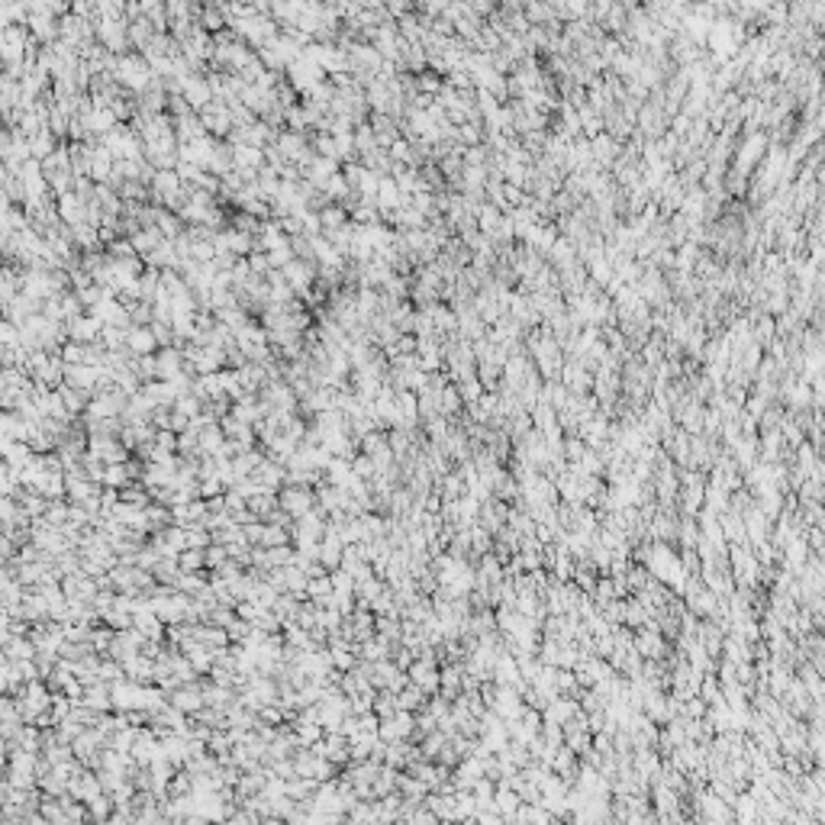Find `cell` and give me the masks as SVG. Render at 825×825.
I'll use <instances>...</instances> for the list:
<instances>
[{
	"label": "cell",
	"mask_w": 825,
	"mask_h": 825,
	"mask_svg": "<svg viewBox=\"0 0 825 825\" xmlns=\"http://www.w3.org/2000/svg\"><path fill=\"white\" fill-rule=\"evenodd\" d=\"M226 442V432H222L220 422H210V426L200 429V458H213L216 452Z\"/></svg>",
	"instance_id": "obj_10"
},
{
	"label": "cell",
	"mask_w": 825,
	"mask_h": 825,
	"mask_svg": "<svg viewBox=\"0 0 825 825\" xmlns=\"http://www.w3.org/2000/svg\"><path fill=\"white\" fill-rule=\"evenodd\" d=\"M458 406H461L458 390L445 387V390H442V412H445V416H455V412H458Z\"/></svg>",
	"instance_id": "obj_31"
},
{
	"label": "cell",
	"mask_w": 825,
	"mask_h": 825,
	"mask_svg": "<svg viewBox=\"0 0 825 825\" xmlns=\"http://www.w3.org/2000/svg\"><path fill=\"white\" fill-rule=\"evenodd\" d=\"M181 374V351L177 349H165L159 355V377L161 381H175Z\"/></svg>",
	"instance_id": "obj_15"
},
{
	"label": "cell",
	"mask_w": 825,
	"mask_h": 825,
	"mask_svg": "<svg viewBox=\"0 0 825 825\" xmlns=\"http://www.w3.org/2000/svg\"><path fill=\"white\" fill-rule=\"evenodd\" d=\"M226 632H229V642H246L248 632H252V622H248V619H242V616H236L229 622V629H226Z\"/></svg>",
	"instance_id": "obj_29"
},
{
	"label": "cell",
	"mask_w": 825,
	"mask_h": 825,
	"mask_svg": "<svg viewBox=\"0 0 825 825\" xmlns=\"http://www.w3.org/2000/svg\"><path fill=\"white\" fill-rule=\"evenodd\" d=\"M72 333H74V342H90L97 333H100V319L97 316L94 319H74Z\"/></svg>",
	"instance_id": "obj_24"
},
{
	"label": "cell",
	"mask_w": 825,
	"mask_h": 825,
	"mask_svg": "<svg viewBox=\"0 0 825 825\" xmlns=\"http://www.w3.org/2000/svg\"><path fill=\"white\" fill-rule=\"evenodd\" d=\"M351 468H355V474L361 477V481H371V477L377 474V468H374V458L368 452H358L355 458H351Z\"/></svg>",
	"instance_id": "obj_27"
},
{
	"label": "cell",
	"mask_w": 825,
	"mask_h": 825,
	"mask_svg": "<svg viewBox=\"0 0 825 825\" xmlns=\"http://www.w3.org/2000/svg\"><path fill=\"white\" fill-rule=\"evenodd\" d=\"M387 438H390V448H394L397 461H403L406 455L412 452V429H390Z\"/></svg>",
	"instance_id": "obj_17"
},
{
	"label": "cell",
	"mask_w": 825,
	"mask_h": 825,
	"mask_svg": "<svg viewBox=\"0 0 825 825\" xmlns=\"http://www.w3.org/2000/svg\"><path fill=\"white\" fill-rule=\"evenodd\" d=\"M329 577H333L335 593H355V577H351L345 568H335V571H329Z\"/></svg>",
	"instance_id": "obj_28"
},
{
	"label": "cell",
	"mask_w": 825,
	"mask_h": 825,
	"mask_svg": "<svg viewBox=\"0 0 825 825\" xmlns=\"http://www.w3.org/2000/svg\"><path fill=\"white\" fill-rule=\"evenodd\" d=\"M171 429H175L177 436H181V432H187V429H191V416H187V412H181V410H171Z\"/></svg>",
	"instance_id": "obj_34"
},
{
	"label": "cell",
	"mask_w": 825,
	"mask_h": 825,
	"mask_svg": "<svg viewBox=\"0 0 825 825\" xmlns=\"http://www.w3.org/2000/svg\"><path fill=\"white\" fill-rule=\"evenodd\" d=\"M316 786H319V780H313V777H290L287 780V796H294L297 803L309 800V796L316 793Z\"/></svg>",
	"instance_id": "obj_18"
},
{
	"label": "cell",
	"mask_w": 825,
	"mask_h": 825,
	"mask_svg": "<svg viewBox=\"0 0 825 825\" xmlns=\"http://www.w3.org/2000/svg\"><path fill=\"white\" fill-rule=\"evenodd\" d=\"M281 507L287 509V513L294 516V519H300V516H307L309 509L316 507V490H309V487H297V484H284V490L278 493Z\"/></svg>",
	"instance_id": "obj_2"
},
{
	"label": "cell",
	"mask_w": 825,
	"mask_h": 825,
	"mask_svg": "<svg viewBox=\"0 0 825 825\" xmlns=\"http://www.w3.org/2000/svg\"><path fill=\"white\" fill-rule=\"evenodd\" d=\"M397 709H400L397 693L387 690V687H384V690H377V697H374V713L381 716V719H390V716L397 713Z\"/></svg>",
	"instance_id": "obj_20"
},
{
	"label": "cell",
	"mask_w": 825,
	"mask_h": 825,
	"mask_svg": "<svg viewBox=\"0 0 825 825\" xmlns=\"http://www.w3.org/2000/svg\"><path fill=\"white\" fill-rule=\"evenodd\" d=\"M88 709H94V713H110L113 709V693H110V683L107 680H97L90 683L88 690H84V699H81Z\"/></svg>",
	"instance_id": "obj_8"
},
{
	"label": "cell",
	"mask_w": 825,
	"mask_h": 825,
	"mask_svg": "<svg viewBox=\"0 0 825 825\" xmlns=\"http://www.w3.org/2000/svg\"><path fill=\"white\" fill-rule=\"evenodd\" d=\"M410 680L416 683V687H422L426 693H438V690H442V671L436 667V661L416 658L410 664Z\"/></svg>",
	"instance_id": "obj_5"
},
{
	"label": "cell",
	"mask_w": 825,
	"mask_h": 825,
	"mask_svg": "<svg viewBox=\"0 0 825 825\" xmlns=\"http://www.w3.org/2000/svg\"><path fill=\"white\" fill-rule=\"evenodd\" d=\"M493 806H497V810H503V812H513L516 806H519V800H516V793H509V790H500V793H497V800H493Z\"/></svg>",
	"instance_id": "obj_33"
},
{
	"label": "cell",
	"mask_w": 825,
	"mask_h": 825,
	"mask_svg": "<svg viewBox=\"0 0 825 825\" xmlns=\"http://www.w3.org/2000/svg\"><path fill=\"white\" fill-rule=\"evenodd\" d=\"M88 452L97 455L100 461H107V464H116V461H129V452H133V448H126V442H123L119 436L90 432L88 436Z\"/></svg>",
	"instance_id": "obj_1"
},
{
	"label": "cell",
	"mask_w": 825,
	"mask_h": 825,
	"mask_svg": "<svg viewBox=\"0 0 825 825\" xmlns=\"http://www.w3.org/2000/svg\"><path fill=\"white\" fill-rule=\"evenodd\" d=\"M123 667H126V677L129 680H139V683H155V661L149 658V655H133L129 661H123Z\"/></svg>",
	"instance_id": "obj_9"
},
{
	"label": "cell",
	"mask_w": 825,
	"mask_h": 825,
	"mask_svg": "<svg viewBox=\"0 0 825 825\" xmlns=\"http://www.w3.org/2000/svg\"><path fill=\"white\" fill-rule=\"evenodd\" d=\"M88 806H90V819H94V822H110L116 803H113L110 793H103V796H97V800H90Z\"/></svg>",
	"instance_id": "obj_23"
},
{
	"label": "cell",
	"mask_w": 825,
	"mask_h": 825,
	"mask_svg": "<svg viewBox=\"0 0 825 825\" xmlns=\"http://www.w3.org/2000/svg\"><path fill=\"white\" fill-rule=\"evenodd\" d=\"M416 735V716L410 709H397L390 719H381V738L384 742H403Z\"/></svg>",
	"instance_id": "obj_3"
},
{
	"label": "cell",
	"mask_w": 825,
	"mask_h": 825,
	"mask_svg": "<svg viewBox=\"0 0 825 825\" xmlns=\"http://www.w3.org/2000/svg\"><path fill=\"white\" fill-rule=\"evenodd\" d=\"M281 507V500H278V493H268V490H262V493H255L252 500H248V509H252L258 519L264 523V516L268 513H274V509Z\"/></svg>",
	"instance_id": "obj_16"
},
{
	"label": "cell",
	"mask_w": 825,
	"mask_h": 825,
	"mask_svg": "<svg viewBox=\"0 0 825 825\" xmlns=\"http://www.w3.org/2000/svg\"><path fill=\"white\" fill-rule=\"evenodd\" d=\"M333 651V664L335 671H351V667L361 661V655H358L355 648H329Z\"/></svg>",
	"instance_id": "obj_25"
},
{
	"label": "cell",
	"mask_w": 825,
	"mask_h": 825,
	"mask_svg": "<svg viewBox=\"0 0 825 825\" xmlns=\"http://www.w3.org/2000/svg\"><path fill=\"white\" fill-rule=\"evenodd\" d=\"M262 400L264 403L271 406V410H278V412H294L297 406V394H294V387L290 384H284V381H268L264 384V390H262Z\"/></svg>",
	"instance_id": "obj_4"
},
{
	"label": "cell",
	"mask_w": 825,
	"mask_h": 825,
	"mask_svg": "<svg viewBox=\"0 0 825 825\" xmlns=\"http://www.w3.org/2000/svg\"><path fill=\"white\" fill-rule=\"evenodd\" d=\"M220 493H226V484H222L220 477H206V481H200V497H203V500H213V497H220Z\"/></svg>",
	"instance_id": "obj_30"
},
{
	"label": "cell",
	"mask_w": 825,
	"mask_h": 825,
	"mask_svg": "<svg viewBox=\"0 0 825 825\" xmlns=\"http://www.w3.org/2000/svg\"><path fill=\"white\" fill-rule=\"evenodd\" d=\"M135 477L133 471H129L126 461H116V464H107V474H103V487H116V490H123V487H129Z\"/></svg>",
	"instance_id": "obj_13"
},
{
	"label": "cell",
	"mask_w": 825,
	"mask_h": 825,
	"mask_svg": "<svg viewBox=\"0 0 825 825\" xmlns=\"http://www.w3.org/2000/svg\"><path fill=\"white\" fill-rule=\"evenodd\" d=\"M177 561H181V571H203L206 568V548H184Z\"/></svg>",
	"instance_id": "obj_21"
},
{
	"label": "cell",
	"mask_w": 825,
	"mask_h": 825,
	"mask_svg": "<svg viewBox=\"0 0 825 825\" xmlns=\"http://www.w3.org/2000/svg\"><path fill=\"white\" fill-rule=\"evenodd\" d=\"M226 561H229V548L220 545V542H210V545H206V568L216 571V568H222Z\"/></svg>",
	"instance_id": "obj_26"
},
{
	"label": "cell",
	"mask_w": 825,
	"mask_h": 825,
	"mask_svg": "<svg viewBox=\"0 0 825 825\" xmlns=\"http://www.w3.org/2000/svg\"><path fill=\"white\" fill-rule=\"evenodd\" d=\"M103 626H110V629H116V632H123V629H133L135 626V616L133 612H126V610H107L103 612Z\"/></svg>",
	"instance_id": "obj_22"
},
{
	"label": "cell",
	"mask_w": 825,
	"mask_h": 825,
	"mask_svg": "<svg viewBox=\"0 0 825 825\" xmlns=\"http://www.w3.org/2000/svg\"><path fill=\"white\" fill-rule=\"evenodd\" d=\"M397 703H400V709L416 713V709H422V703H426V690L416 687V683H410V687H403V690L397 693Z\"/></svg>",
	"instance_id": "obj_19"
},
{
	"label": "cell",
	"mask_w": 825,
	"mask_h": 825,
	"mask_svg": "<svg viewBox=\"0 0 825 825\" xmlns=\"http://www.w3.org/2000/svg\"><path fill=\"white\" fill-rule=\"evenodd\" d=\"M171 706H177L181 713H187V716H197L200 709L206 706L203 687H200V683H181V687L171 693Z\"/></svg>",
	"instance_id": "obj_6"
},
{
	"label": "cell",
	"mask_w": 825,
	"mask_h": 825,
	"mask_svg": "<svg viewBox=\"0 0 825 825\" xmlns=\"http://www.w3.org/2000/svg\"><path fill=\"white\" fill-rule=\"evenodd\" d=\"M165 626L168 622L159 616V612H152V610L149 612H135V629H139L145 638H159L161 642V638H165Z\"/></svg>",
	"instance_id": "obj_11"
},
{
	"label": "cell",
	"mask_w": 825,
	"mask_h": 825,
	"mask_svg": "<svg viewBox=\"0 0 825 825\" xmlns=\"http://www.w3.org/2000/svg\"><path fill=\"white\" fill-rule=\"evenodd\" d=\"M100 377H103V371L97 365H65V384H72V387H78V390H88V394H94Z\"/></svg>",
	"instance_id": "obj_7"
},
{
	"label": "cell",
	"mask_w": 825,
	"mask_h": 825,
	"mask_svg": "<svg viewBox=\"0 0 825 825\" xmlns=\"http://www.w3.org/2000/svg\"><path fill=\"white\" fill-rule=\"evenodd\" d=\"M155 442H159L161 448H165V452H175V455H177V432H175V429H159Z\"/></svg>",
	"instance_id": "obj_32"
},
{
	"label": "cell",
	"mask_w": 825,
	"mask_h": 825,
	"mask_svg": "<svg viewBox=\"0 0 825 825\" xmlns=\"http://www.w3.org/2000/svg\"><path fill=\"white\" fill-rule=\"evenodd\" d=\"M355 477L358 474H355V468H351L349 458H333V464L326 468V481H329V484H335V487H349Z\"/></svg>",
	"instance_id": "obj_12"
},
{
	"label": "cell",
	"mask_w": 825,
	"mask_h": 825,
	"mask_svg": "<svg viewBox=\"0 0 825 825\" xmlns=\"http://www.w3.org/2000/svg\"><path fill=\"white\" fill-rule=\"evenodd\" d=\"M155 342H159V335L149 333V329H129L126 333L129 351H139V355H149V351L155 349Z\"/></svg>",
	"instance_id": "obj_14"
}]
</instances>
